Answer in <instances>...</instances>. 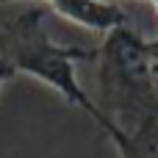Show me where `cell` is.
<instances>
[{"label": "cell", "instance_id": "5", "mask_svg": "<svg viewBox=\"0 0 158 158\" xmlns=\"http://www.w3.org/2000/svg\"><path fill=\"white\" fill-rule=\"evenodd\" d=\"M147 64H150L153 86H156V92H158V36L156 39H147Z\"/></svg>", "mask_w": 158, "mask_h": 158}, {"label": "cell", "instance_id": "1", "mask_svg": "<svg viewBox=\"0 0 158 158\" xmlns=\"http://www.w3.org/2000/svg\"><path fill=\"white\" fill-rule=\"evenodd\" d=\"M0 58L8 61L17 75H31L58 92L69 106L81 108L100 125V131H106V117L78 81V64L94 61L97 50L53 42L44 28V8L31 6L0 25Z\"/></svg>", "mask_w": 158, "mask_h": 158}, {"label": "cell", "instance_id": "7", "mask_svg": "<svg viewBox=\"0 0 158 158\" xmlns=\"http://www.w3.org/2000/svg\"><path fill=\"white\" fill-rule=\"evenodd\" d=\"M147 3H153V6H156V3H158V0H147Z\"/></svg>", "mask_w": 158, "mask_h": 158}, {"label": "cell", "instance_id": "2", "mask_svg": "<svg viewBox=\"0 0 158 158\" xmlns=\"http://www.w3.org/2000/svg\"><path fill=\"white\" fill-rule=\"evenodd\" d=\"M97 89L94 100L106 117V131H136L139 125L158 119V92L150 78L147 39H142L131 25L106 33L97 50ZM103 131V133H106Z\"/></svg>", "mask_w": 158, "mask_h": 158}, {"label": "cell", "instance_id": "4", "mask_svg": "<svg viewBox=\"0 0 158 158\" xmlns=\"http://www.w3.org/2000/svg\"><path fill=\"white\" fill-rule=\"evenodd\" d=\"M106 136L117 147L119 158H158V119H150V122L139 125L131 133L108 128Z\"/></svg>", "mask_w": 158, "mask_h": 158}, {"label": "cell", "instance_id": "6", "mask_svg": "<svg viewBox=\"0 0 158 158\" xmlns=\"http://www.w3.org/2000/svg\"><path fill=\"white\" fill-rule=\"evenodd\" d=\"M14 75H17V72H14V67H11L8 61H3V58H0V89H3V83H8V81H11Z\"/></svg>", "mask_w": 158, "mask_h": 158}, {"label": "cell", "instance_id": "3", "mask_svg": "<svg viewBox=\"0 0 158 158\" xmlns=\"http://www.w3.org/2000/svg\"><path fill=\"white\" fill-rule=\"evenodd\" d=\"M6 3H17V0H0V6ZM47 6H53L61 17L89 28V31H97V33H108L114 28H122V25H131V17L122 6H117L114 0H44Z\"/></svg>", "mask_w": 158, "mask_h": 158}]
</instances>
